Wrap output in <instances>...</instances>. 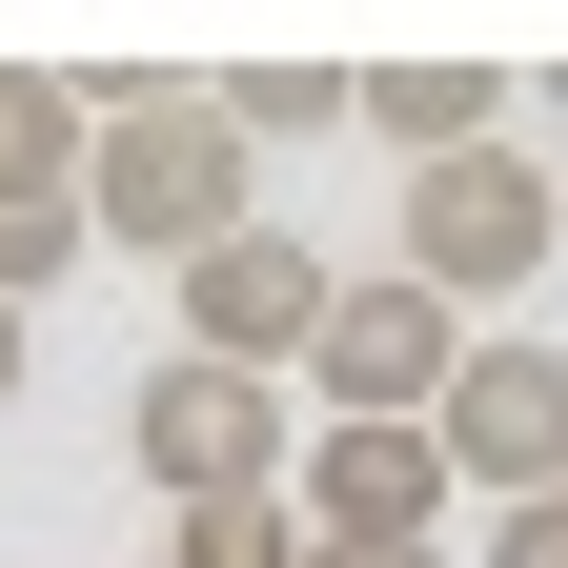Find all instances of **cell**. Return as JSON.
Instances as JSON below:
<instances>
[{
  "mask_svg": "<svg viewBox=\"0 0 568 568\" xmlns=\"http://www.w3.org/2000/svg\"><path fill=\"white\" fill-rule=\"evenodd\" d=\"M82 224H102V244H142V264H203V244H244V224H264V142L203 102V82H142V102H102Z\"/></svg>",
  "mask_w": 568,
  "mask_h": 568,
  "instance_id": "obj_1",
  "label": "cell"
},
{
  "mask_svg": "<svg viewBox=\"0 0 568 568\" xmlns=\"http://www.w3.org/2000/svg\"><path fill=\"white\" fill-rule=\"evenodd\" d=\"M568 264V183L528 142H467V163H406V284H447V305H508V284Z\"/></svg>",
  "mask_w": 568,
  "mask_h": 568,
  "instance_id": "obj_2",
  "label": "cell"
},
{
  "mask_svg": "<svg viewBox=\"0 0 568 568\" xmlns=\"http://www.w3.org/2000/svg\"><path fill=\"white\" fill-rule=\"evenodd\" d=\"M122 447H142V487H163V508H224V487H284V467H305V426H284L264 366L163 345V366H142V406H122Z\"/></svg>",
  "mask_w": 568,
  "mask_h": 568,
  "instance_id": "obj_3",
  "label": "cell"
},
{
  "mask_svg": "<svg viewBox=\"0 0 568 568\" xmlns=\"http://www.w3.org/2000/svg\"><path fill=\"white\" fill-rule=\"evenodd\" d=\"M447 487H487V508H548L568 487V345H528V325H467V366H447Z\"/></svg>",
  "mask_w": 568,
  "mask_h": 568,
  "instance_id": "obj_4",
  "label": "cell"
},
{
  "mask_svg": "<svg viewBox=\"0 0 568 568\" xmlns=\"http://www.w3.org/2000/svg\"><path fill=\"white\" fill-rule=\"evenodd\" d=\"M447 366H467V305H447V284H345V305H325V345H305V386H325V426H426V406H447Z\"/></svg>",
  "mask_w": 568,
  "mask_h": 568,
  "instance_id": "obj_5",
  "label": "cell"
},
{
  "mask_svg": "<svg viewBox=\"0 0 568 568\" xmlns=\"http://www.w3.org/2000/svg\"><path fill=\"white\" fill-rule=\"evenodd\" d=\"M284 508L305 548H447V426H305V467H284Z\"/></svg>",
  "mask_w": 568,
  "mask_h": 568,
  "instance_id": "obj_6",
  "label": "cell"
},
{
  "mask_svg": "<svg viewBox=\"0 0 568 568\" xmlns=\"http://www.w3.org/2000/svg\"><path fill=\"white\" fill-rule=\"evenodd\" d=\"M325 305H345V264L325 244H284V224H244V244H203L183 264V345H203V366H305V345H325Z\"/></svg>",
  "mask_w": 568,
  "mask_h": 568,
  "instance_id": "obj_7",
  "label": "cell"
},
{
  "mask_svg": "<svg viewBox=\"0 0 568 568\" xmlns=\"http://www.w3.org/2000/svg\"><path fill=\"white\" fill-rule=\"evenodd\" d=\"M366 142H406V163H467V142H508V61H366V102H345Z\"/></svg>",
  "mask_w": 568,
  "mask_h": 568,
  "instance_id": "obj_8",
  "label": "cell"
},
{
  "mask_svg": "<svg viewBox=\"0 0 568 568\" xmlns=\"http://www.w3.org/2000/svg\"><path fill=\"white\" fill-rule=\"evenodd\" d=\"M82 163H102V102L61 61H0V203H82Z\"/></svg>",
  "mask_w": 568,
  "mask_h": 568,
  "instance_id": "obj_9",
  "label": "cell"
},
{
  "mask_svg": "<svg viewBox=\"0 0 568 568\" xmlns=\"http://www.w3.org/2000/svg\"><path fill=\"white\" fill-rule=\"evenodd\" d=\"M203 102H224L244 142H325L345 102H366V61H224V82H203Z\"/></svg>",
  "mask_w": 568,
  "mask_h": 568,
  "instance_id": "obj_10",
  "label": "cell"
},
{
  "mask_svg": "<svg viewBox=\"0 0 568 568\" xmlns=\"http://www.w3.org/2000/svg\"><path fill=\"white\" fill-rule=\"evenodd\" d=\"M163 568H305V508H284V487H224V508H163Z\"/></svg>",
  "mask_w": 568,
  "mask_h": 568,
  "instance_id": "obj_11",
  "label": "cell"
},
{
  "mask_svg": "<svg viewBox=\"0 0 568 568\" xmlns=\"http://www.w3.org/2000/svg\"><path fill=\"white\" fill-rule=\"evenodd\" d=\"M82 244H102V224H82V203H0V305H41V284H61V264H82Z\"/></svg>",
  "mask_w": 568,
  "mask_h": 568,
  "instance_id": "obj_12",
  "label": "cell"
},
{
  "mask_svg": "<svg viewBox=\"0 0 568 568\" xmlns=\"http://www.w3.org/2000/svg\"><path fill=\"white\" fill-rule=\"evenodd\" d=\"M487 568H568V487L548 508H487Z\"/></svg>",
  "mask_w": 568,
  "mask_h": 568,
  "instance_id": "obj_13",
  "label": "cell"
},
{
  "mask_svg": "<svg viewBox=\"0 0 568 568\" xmlns=\"http://www.w3.org/2000/svg\"><path fill=\"white\" fill-rule=\"evenodd\" d=\"M305 568H447V548H305Z\"/></svg>",
  "mask_w": 568,
  "mask_h": 568,
  "instance_id": "obj_14",
  "label": "cell"
},
{
  "mask_svg": "<svg viewBox=\"0 0 568 568\" xmlns=\"http://www.w3.org/2000/svg\"><path fill=\"white\" fill-rule=\"evenodd\" d=\"M0 406H21V305H0Z\"/></svg>",
  "mask_w": 568,
  "mask_h": 568,
  "instance_id": "obj_15",
  "label": "cell"
},
{
  "mask_svg": "<svg viewBox=\"0 0 568 568\" xmlns=\"http://www.w3.org/2000/svg\"><path fill=\"white\" fill-rule=\"evenodd\" d=\"M528 102H548V122H568V61H548V82H528Z\"/></svg>",
  "mask_w": 568,
  "mask_h": 568,
  "instance_id": "obj_16",
  "label": "cell"
}]
</instances>
